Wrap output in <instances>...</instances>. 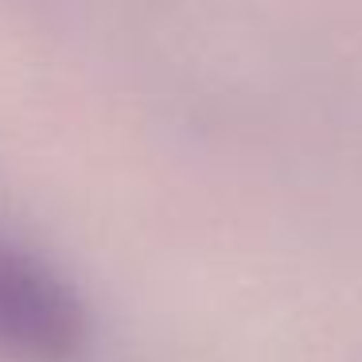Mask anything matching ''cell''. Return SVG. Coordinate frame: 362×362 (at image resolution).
<instances>
[{
  "label": "cell",
  "instance_id": "cell-1",
  "mask_svg": "<svg viewBox=\"0 0 362 362\" xmlns=\"http://www.w3.org/2000/svg\"><path fill=\"white\" fill-rule=\"evenodd\" d=\"M90 320L74 288L43 261L0 242V358L82 362Z\"/></svg>",
  "mask_w": 362,
  "mask_h": 362
}]
</instances>
